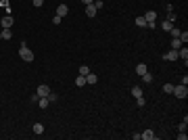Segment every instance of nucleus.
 I'll return each mask as SVG.
<instances>
[{
  "label": "nucleus",
  "instance_id": "nucleus-1",
  "mask_svg": "<svg viewBox=\"0 0 188 140\" xmlns=\"http://www.w3.org/2000/svg\"><path fill=\"white\" fill-rule=\"evenodd\" d=\"M19 55H21V59H23V61H27V63H32V61H34V52L27 48V44H25V42H21V50H19Z\"/></svg>",
  "mask_w": 188,
  "mask_h": 140
},
{
  "label": "nucleus",
  "instance_id": "nucleus-2",
  "mask_svg": "<svg viewBox=\"0 0 188 140\" xmlns=\"http://www.w3.org/2000/svg\"><path fill=\"white\" fill-rule=\"evenodd\" d=\"M171 94H176L178 98H186L188 96V88L184 86V84H180V86H174V92Z\"/></svg>",
  "mask_w": 188,
  "mask_h": 140
},
{
  "label": "nucleus",
  "instance_id": "nucleus-3",
  "mask_svg": "<svg viewBox=\"0 0 188 140\" xmlns=\"http://www.w3.org/2000/svg\"><path fill=\"white\" fill-rule=\"evenodd\" d=\"M155 19H157V13H155V11H149V13L144 15V21H146V25H149L151 29L155 27Z\"/></svg>",
  "mask_w": 188,
  "mask_h": 140
},
{
  "label": "nucleus",
  "instance_id": "nucleus-4",
  "mask_svg": "<svg viewBox=\"0 0 188 140\" xmlns=\"http://www.w3.org/2000/svg\"><path fill=\"white\" fill-rule=\"evenodd\" d=\"M36 94H38L40 98H42V96H48V94H50V88L46 86V84H40V86H38V92H36Z\"/></svg>",
  "mask_w": 188,
  "mask_h": 140
},
{
  "label": "nucleus",
  "instance_id": "nucleus-5",
  "mask_svg": "<svg viewBox=\"0 0 188 140\" xmlns=\"http://www.w3.org/2000/svg\"><path fill=\"white\" fill-rule=\"evenodd\" d=\"M163 59H165V61H178L180 57H178V50H174V48H171V50H167L165 55H163Z\"/></svg>",
  "mask_w": 188,
  "mask_h": 140
},
{
  "label": "nucleus",
  "instance_id": "nucleus-6",
  "mask_svg": "<svg viewBox=\"0 0 188 140\" xmlns=\"http://www.w3.org/2000/svg\"><path fill=\"white\" fill-rule=\"evenodd\" d=\"M140 138H142V140H155L157 136H155V132H153V130H144L142 134H140Z\"/></svg>",
  "mask_w": 188,
  "mask_h": 140
},
{
  "label": "nucleus",
  "instance_id": "nucleus-7",
  "mask_svg": "<svg viewBox=\"0 0 188 140\" xmlns=\"http://www.w3.org/2000/svg\"><path fill=\"white\" fill-rule=\"evenodd\" d=\"M178 57L184 59V63H186V59H188V48H186V44L182 46V48H178Z\"/></svg>",
  "mask_w": 188,
  "mask_h": 140
},
{
  "label": "nucleus",
  "instance_id": "nucleus-8",
  "mask_svg": "<svg viewBox=\"0 0 188 140\" xmlns=\"http://www.w3.org/2000/svg\"><path fill=\"white\" fill-rule=\"evenodd\" d=\"M67 11H69V9H67V4H59V6H57V15H59V17H65V15H67Z\"/></svg>",
  "mask_w": 188,
  "mask_h": 140
},
{
  "label": "nucleus",
  "instance_id": "nucleus-9",
  "mask_svg": "<svg viewBox=\"0 0 188 140\" xmlns=\"http://www.w3.org/2000/svg\"><path fill=\"white\" fill-rule=\"evenodd\" d=\"M86 15L94 17V15H96V6H94V4H86Z\"/></svg>",
  "mask_w": 188,
  "mask_h": 140
},
{
  "label": "nucleus",
  "instance_id": "nucleus-10",
  "mask_svg": "<svg viewBox=\"0 0 188 140\" xmlns=\"http://www.w3.org/2000/svg\"><path fill=\"white\" fill-rule=\"evenodd\" d=\"M132 96H134V98H140V96H142V88H140V86H134V88H132Z\"/></svg>",
  "mask_w": 188,
  "mask_h": 140
},
{
  "label": "nucleus",
  "instance_id": "nucleus-11",
  "mask_svg": "<svg viewBox=\"0 0 188 140\" xmlns=\"http://www.w3.org/2000/svg\"><path fill=\"white\" fill-rule=\"evenodd\" d=\"M11 38H13L11 27H2V40H11Z\"/></svg>",
  "mask_w": 188,
  "mask_h": 140
},
{
  "label": "nucleus",
  "instance_id": "nucleus-12",
  "mask_svg": "<svg viewBox=\"0 0 188 140\" xmlns=\"http://www.w3.org/2000/svg\"><path fill=\"white\" fill-rule=\"evenodd\" d=\"M146 71H149V69H146V65H144V63L136 65V73H138V75H142V73H146Z\"/></svg>",
  "mask_w": 188,
  "mask_h": 140
},
{
  "label": "nucleus",
  "instance_id": "nucleus-13",
  "mask_svg": "<svg viewBox=\"0 0 188 140\" xmlns=\"http://www.w3.org/2000/svg\"><path fill=\"white\" fill-rule=\"evenodd\" d=\"M182 46H184V44H182V40H180V38H174V40H171V48H174V50L182 48Z\"/></svg>",
  "mask_w": 188,
  "mask_h": 140
},
{
  "label": "nucleus",
  "instance_id": "nucleus-14",
  "mask_svg": "<svg viewBox=\"0 0 188 140\" xmlns=\"http://www.w3.org/2000/svg\"><path fill=\"white\" fill-rule=\"evenodd\" d=\"M48 103H50V101H48V96H42V98L38 101V105H40V109H46V107H48Z\"/></svg>",
  "mask_w": 188,
  "mask_h": 140
},
{
  "label": "nucleus",
  "instance_id": "nucleus-15",
  "mask_svg": "<svg viewBox=\"0 0 188 140\" xmlns=\"http://www.w3.org/2000/svg\"><path fill=\"white\" fill-rule=\"evenodd\" d=\"M96 82H98V78L94 75V73H88L86 75V84H96Z\"/></svg>",
  "mask_w": 188,
  "mask_h": 140
},
{
  "label": "nucleus",
  "instance_id": "nucleus-16",
  "mask_svg": "<svg viewBox=\"0 0 188 140\" xmlns=\"http://www.w3.org/2000/svg\"><path fill=\"white\" fill-rule=\"evenodd\" d=\"M161 27H163V29H165V32H167V34H169V29H171V27H174V23H171V21H167V19H165V21H163V23H161Z\"/></svg>",
  "mask_w": 188,
  "mask_h": 140
},
{
  "label": "nucleus",
  "instance_id": "nucleus-17",
  "mask_svg": "<svg viewBox=\"0 0 188 140\" xmlns=\"http://www.w3.org/2000/svg\"><path fill=\"white\" fill-rule=\"evenodd\" d=\"M13 25V17H2V27H11Z\"/></svg>",
  "mask_w": 188,
  "mask_h": 140
},
{
  "label": "nucleus",
  "instance_id": "nucleus-18",
  "mask_svg": "<svg viewBox=\"0 0 188 140\" xmlns=\"http://www.w3.org/2000/svg\"><path fill=\"white\" fill-rule=\"evenodd\" d=\"M140 78H142V82H144V84H151V82H153V75H151L149 71H146V73H142Z\"/></svg>",
  "mask_w": 188,
  "mask_h": 140
},
{
  "label": "nucleus",
  "instance_id": "nucleus-19",
  "mask_svg": "<svg viewBox=\"0 0 188 140\" xmlns=\"http://www.w3.org/2000/svg\"><path fill=\"white\" fill-rule=\"evenodd\" d=\"M75 86H80V88L86 86V78H84V75H77V78H75Z\"/></svg>",
  "mask_w": 188,
  "mask_h": 140
},
{
  "label": "nucleus",
  "instance_id": "nucleus-20",
  "mask_svg": "<svg viewBox=\"0 0 188 140\" xmlns=\"http://www.w3.org/2000/svg\"><path fill=\"white\" fill-rule=\"evenodd\" d=\"M34 134H44V126L42 123H34Z\"/></svg>",
  "mask_w": 188,
  "mask_h": 140
},
{
  "label": "nucleus",
  "instance_id": "nucleus-21",
  "mask_svg": "<svg viewBox=\"0 0 188 140\" xmlns=\"http://www.w3.org/2000/svg\"><path fill=\"white\" fill-rule=\"evenodd\" d=\"M136 25H138V27H146V21H144V17H136Z\"/></svg>",
  "mask_w": 188,
  "mask_h": 140
},
{
  "label": "nucleus",
  "instance_id": "nucleus-22",
  "mask_svg": "<svg viewBox=\"0 0 188 140\" xmlns=\"http://www.w3.org/2000/svg\"><path fill=\"white\" fill-rule=\"evenodd\" d=\"M163 92H165V94H171L174 92V84H165L163 86Z\"/></svg>",
  "mask_w": 188,
  "mask_h": 140
},
{
  "label": "nucleus",
  "instance_id": "nucleus-23",
  "mask_svg": "<svg viewBox=\"0 0 188 140\" xmlns=\"http://www.w3.org/2000/svg\"><path fill=\"white\" fill-rule=\"evenodd\" d=\"M88 73H90V67H86V65H82V67H80V75H84V78H86Z\"/></svg>",
  "mask_w": 188,
  "mask_h": 140
},
{
  "label": "nucleus",
  "instance_id": "nucleus-24",
  "mask_svg": "<svg viewBox=\"0 0 188 140\" xmlns=\"http://www.w3.org/2000/svg\"><path fill=\"white\" fill-rule=\"evenodd\" d=\"M169 34H171V38H178V36H180V29H178V27H171Z\"/></svg>",
  "mask_w": 188,
  "mask_h": 140
},
{
  "label": "nucleus",
  "instance_id": "nucleus-25",
  "mask_svg": "<svg viewBox=\"0 0 188 140\" xmlns=\"http://www.w3.org/2000/svg\"><path fill=\"white\" fill-rule=\"evenodd\" d=\"M94 6H96V11H100L103 9V0H94V2H92Z\"/></svg>",
  "mask_w": 188,
  "mask_h": 140
},
{
  "label": "nucleus",
  "instance_id": "nucleus-26",
  "mask_svg": "<svg viewBox=\"0 0 188 140\" xmlns=\"http://www.w3.org/2000/svg\"><path fill=\"white\" fill-rule=\"evenodd\" d=\"M61 19H63V17H59V15H55V17H52V23H55V25H59V23H61Z\"/></svg>",
  "mask_w": 188,
  "mask_h": 140
},
{
  "label": "nucleus",
  "instance_id": "nucleus-27",
  "mask_svg": "<svg viewBox=\"0 0 188 140\" xmlns=\"http://www.w3.org/2000/svg\"><path fill=\"white\" fill-rule=\"evenodd\" d=\"M167 21H171V23L176 21V15H174V11H171V13H167Z\"/></svg>",
  "mask_w": 188,
  "mask_h": 140
},
{
  "label": "nucleus",
  "instance_id": "nucleus-28",
  "mask_svg": "<svg viewBox=\"0 0 188 140\" xmlns=\"http://www.w3.org/2000/svg\"><path fill=\"white\" fill-rule=\"evenodd\" d=\"M136 103H138V107H142L146 101H144V96H140V98H136Z\"/></svg>",
  "mask_w": 188,
  "mask_h": 140
},
{
  "label": "nucleus",
  "instance_id": "nucleus-29",
  "mask_svg": "<svg viewBox=\"0 0 188 140\" xmlns=\"http://www.w3.org/2000/svg\"><path fill=\"white\" fill-rule=\"evenodd\" d=\"M48 101H50V103H55V101H57V94H55V92H50V94H48Z\"/></svg>",
  "mask_w": 188,
  "mask_h": 140
},
{
  "label": "nucleus",
  "instance_id": "nucleus-30",
  "mask_svg": "<svg viewBox=\"0 0 188 140\" xmlns=\"http://www.w3.org/2000/svg\"><path fill=\"white\" fill-rule=\"evenodd\" d=\"M44 4V0H34V6H42Z\"/></svg>",
  "mask_w": 188,
  "mask_h": 140
},
{
  "label": "nucleus",
  "instance_id": "nucleus-31",
  "mask_svg": "<svg viewBox=\"0 0 188 140\" xmlns=\"http://www.w3.org/2000/svg\"><path fill=\"white\" fill-rule=\"evenodd\" d=\"M82 2H84V4H92V2H94V0H82Z\"/></svg>",
  "mask_w": 188,
  "mask_h": 140
},
{
  "label": "nucleus",
  "instance_id": "nucleus-32",
  "mask_svg": "<svg viewBox=\"0 0 188 140\" xmlns=\"http://www.w3.org/2000/svg\"><path fill=\"white\" fill-rule=\"evenodd\" d=\"M0 38H2V32H0Z\"/></svg>",
  "mask_w": 188,
  "mask_h": 140
}]
</instances>
